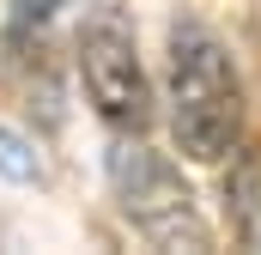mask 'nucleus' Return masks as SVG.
I'll use <instances>...</instances> for the list:
<instances>
[{"label": "nucleus", "instance_id": "obj_1", "mask_svg": "<svg viewBox=\"0 0 261 255\" xmlns=\"http://www.w3.org/2000/svg\"><path fill=\"white\" fill-rule=\"evenodd\" d=\"M170 140L195 164H219L243 140V79L231 49L200 24L170 31Z\"/></svg>", "mask_w": 261, "mask_h": 255}, {"label": "nucleus", "instance_id": "obj_2", "mask_svg": "<svg viewBox=\"0 0 261 255\" xmlns=\"http://www.w3.org/2000/svg\"><path fill=\"white\" fill-rule=\"evenodd\" d=\"M110 189H116L122 219L140 237H152L158 249H206L213 243L182 170L170 158H158L152 146H140V140H116L110 146Z\"/></svg>", "mask_w": 261, "mask_h": 255}, {"label": "nucleus", "instance_id": "obj_3", "mask_svg": "<svg viewBox=\"0 0 261 255\" xmlns=\"http://www.w3.org/2000/svg\"><path fill=\"white\" fill-rule=\"evenodd\" d=\"M73 49H79V79H85L91 110L116 134H140L152 122V85H146V67H140V37H134L128 12L91 6Z\"/></svg>", "mask_w": 261, "mask_h": 255}, {"label": "nucleus", "instance_id": "obj_4", "mask_svg": "<svg viewBox=\"0 0 261 255\" xmlns=\"http://www.w3.org/2000/svg\"><path fill=\"white\" fill-rule=\"evenodd\" d=\"M225 200H231V225H237V237L261 249V146H243L237 152V164H231V176H225Z\"/></svg>", "mask_w": 261, "mask_h": 255}, {"label": "nucleus", "instance_id": "obj_5", "mask_svg": "<svg viewBox=\"0 0 261 255\" xmlns=\"http://www.w3.org/2000/svg\"><path fill=\"white\" fill-rule=\"evenodd\" d=\"M18 152H24V146H18L12 134H0V170H6V176H37V158H18Z\"/></svg>", "mask_w": 261, "mask_h": 255}, {"label": "nucleus", "instance_id": "obj_6", "mask_svg": "<svg viewBox=\"0 0 261 255\" xmlns=\"http://www.w3.org/2000/svg\"><path fill=\"white\" fill-rule=\"evenodd\" d=\"M12 6H18V18H24V24H43V18H55V12H61L67 0H12Z\"/></svg>", "mask_w": 261, "mask_h": 255}]
</instances>
